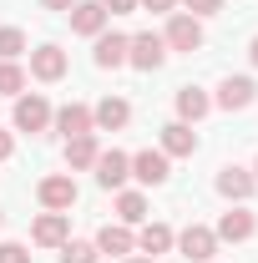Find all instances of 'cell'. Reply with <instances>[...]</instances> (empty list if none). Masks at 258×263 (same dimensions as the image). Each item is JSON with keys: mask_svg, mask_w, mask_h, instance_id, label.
<instances>
[{"mask_svg": "<svg viewBox=\"0 0 258 263\" xmlns=\"http://www.w3.org/2000/svg\"><path fill=\"white\" fill-rule=\"evenodd\" d=\"M106 5V15H132L137 10V0H101Z\"/></svg>", "mask_w": 258, "mask_h": 263, "instance_id": "obj_30", "label": "cell"}, {"mask_svg": "<svg viewBox=\"0 0 258 263\" xmlns=\"http://www.w3.org/2000/svg\"><path fill=\"white\" fill-rule=\"evenodd\" d=\"M97 187H106V193H122L132 177V152H122V147H112V152H101L97 157Z\"/></svg>", "mask_w": 258, "mask_h": 263, "instance_id": "obj_7", "label": "cell"}, {"mask_svg": "<svg viewBox=\"0 0 258 263\" xmlns=\"http://www.w3.org/2000/svg\"><path fill=\"white\" fill-rule=\"evenodd\" d=\"M213 233H218V243H248V238L258 233V218L248 213V202H233L223 218H218Z\"/></svg>", "mask_w": 258, "mask_h": 263, "instance_id": "obj_11", "label": "cell"}, {"mask_svg": "<svg viewBox=\"0 0 258 263\" xmlns=\"http://www.w3.org/2000/svg\"><path fill=\"white\" fill-rule=\"evenodd\" d=\"M51 117H56V106L41 97V91H21L15 106H10V132L41 137V132H51Z\"/></svg>", "mask_w": 258, "mask_h": 263, "instance_id": "obj_1", "label": "cell"}, {"mask_svg": "<svg viewBox=\"0 0 258 263\" xmlns=\"http://www.w3.org/2000/svg\"><path fill=\"white\" fill-rule=\"evenodd\" d=\"M157 152H167V157H193L197 152V132L188 127V122H167L157 137Z\"/></svg>", "mask_w": 258, "mask_h": 263, "instance_id": "obj_19", "label": "cell"}, {"mask_svg": "<svg viewBox=\"0 0 258 263\" xmlns=\"http://www.w3.org/2000/svg\"><path fill=\"white\" fill-rule=\"evenodd\" d=\"M213 187H218V197H223V202H248V197L258 193V177H253V167L228 162V167H218Z\"/></svg>", "mask_w": 258, "mask_h": 263, "instance_id": "obj_6", "label": "cell"}, {"mask_svg": "<svg viewBox=\"0 0 258 263\" xmlns=\"http://www.w3.org/2000/svg\"><path fill=\"white\" fill-rule=\"evenodd\" d=\"M71 238V213H41L31 223V243L35 248H61Z\"/></svg>", "mask_w": 258, "mask_h": 263, "instance_id": "obj_14", "label": "cell"}, {"mask_svg": "<svg viewBox=\"0 0 258 263\" xmlns=\"http://www.w3.org/2000/svg\"><path fill=\"white\" fill-rule=\"evenodd\" d=\"M172 253H182L188 263H213V253H218V233L208 228V223H188V228L177 233Z\"/></svg>", "mask_w": 258, "mask_h": 263, "instance_id": "obj_4", "label": "cell"}, {"mask_svg": "<svg viewBox=\"0 0 258 263\" xmlns=\"http://www.w3.org/2000/svg\"><path fill=\"white\" fill-rule=\"evenodd\" d=\"M0 263H31V248H26V243H10V238H5V243H0Z\"/></svg>", "mask_w": 258, "mask_h": 263, "instance_id": "obj_27", "label": "cell"}, {"mask_svg": "<svg viewBox=\"0 0 258 263\" xmlns=\"http://www.w3.org/2000/svg\"><path fill=\"white\" fill-rule=\"evenodd\" d=\"M76 197L81 193H76V177H71V172H51V177L35 182V202H41L46 213H71Z\"/></svg>", "mask_w": 258, "mask_h": 263, "instance_id": "obj_3", "label": "cell"}, {"mask_svg": "<svg viewBox=\"0 0 258 263\" xmlns=\"http://www.w3.org/2000/svg\"><path fill=\"white\" fill-rule=\"evenodd\" d=\"M253 101H258V81H253V76H223L213 106H223V111H248Z\"/></svg>", "mask_w": 258, "mask_h": 263, "instance_id": "obj_8", "label": "cell"}, {"mask_svg": "<svg viewBox=\"0 0 258 263\" xmlns=\"http://www.w3.org/2000/svg\"><path fill=\"white\" fill-rule=\"evenodd\" d=\"M10 157H15V132L0 127V162H10Z\"/></svg>", "mask_w": 258, "mask_h": 263, "instance_id": "obj_29", "label": "cell"}, {"mask_svg": "<svg viewBox=\"0 0 258 263\" xmlns=\"http://www.w3.org/2000/svg\"><path fill=\"white\" fill-rule=\"evenodd\" d=\"M162 41H167V51H188V56H193V51H202V41H208V35H202V21H197V15L172 10V15H167V26H162Z\"/></svg>", "mask_w": 258, "mask_h": 263, "instance_id": "obj_2", "label": "cell"}, {"mask_svg": "<svg viewBox=\"0 0 258 263\" xmlns=\"http://www.w3.org/2000/svg\"><path fill=\"white\" fill-rule=\"evenodd\" d=\"M97 243H86V238H66L61 243V263H97Z\"/></svg>", "mask_w": 258, "mask_h": 263, "instance_id": "obj_25", "label": "cell"}, {"mask_svg": "<svg viewBox=\"0 0 258 263\" xmlns=\"http://www.w3.org/2000/svg\"><path fill=\"white\" fill-rule=\"evenodd\" d=\"M147 213H152V208H147V193H142V187H122V193H117V223L142 228Z\"/></svg>", "mask_w": 258, "mask_h": 263, "instance_id": "obj_21", "label": "cell"}, {"mask_svg": "<svg viewBox=\"0 0 258 263\" xmlns=\"http://www.w3.org/2000/svg\"><path fill=\"white\" fill-rule=\"evenodd\" d=\"M41 5H46V10H61V15H66V10H71L76 0H41Z\"/></svg>", "mask_w": 258, "mask_h": 263, "instance_id": "obj_31", "label": "cell"}, {"mask_svg": "<svg viewBox=\"0 0 258 263\" xmlns=\"http://www.w3.org/2000/svg\"><path fill=\"white\" fill-rule=\"evenodd\" d=\"M122 263H157V258H147V253H132V258H122Z\"/></svg>", "mask_w": 258, "mask_h": 263, "instance_id": "obj_33", "label": "cell"}, {"mask_svg": "<svg viewBox=\"0 0 258 263\" xmlns=\"http://www.w3.org/2000/svg\"><path fill=\"white\" fill-rule=\"evenodd\" d=\"M127 122H132V101L127 97H101L91 106V127L97 132H122Z\"/></svg>", "mask_w": 258, "mask_h": 263, "instance_id": "obj_16", "label": "cell"}, {"mask_svg": "<svg viewBox=\"0 0 258 263\" xmlns=\"http://www.w3.org/2000/svg\"><path fill=\"white\" fill-rule=\"evenodd\" d=\"M253 177H258V162H253Z\"/></svg>", "mask_w": 258, "mask_h": 263, "instance_id": "obj_34", "label": "cell"}, {"mask_svg": "<svg viewBox=\"0 0 258 263\" xmlns=\"http://www.w3.org/2000/svg\"><path fill=\"white\" fill-rule=\"evenodd\" d=\"M162 61H167V41H162V31H142V35H132V46H127V66H137V71H157Z\"/></svg>", "mask_w": 258, "mask_h": 263, "instance_id": "obj_9", "label": "cell"}, {"mask_svg": "<svg viewBox=\"0 0 258 263\" xmlns=\"http://www.w3.org/2000/svg\"><path fill=\"white\" fill-rule=\"evenodd\" d=\"M91 243H97V253H106V258L122 263V258H132V253H137V228H127V223H106Z\"/></svg>", "mask_w": 258, "mask_h": 263, "instance_id": "obj_13", "label": "cell"}, {"mask_svg": "<svg viewBox=\"0 0 258 263\" xmlns=\"http://www.w3.org/2000/svg\"><path fill=\"white\" fill-rule=\"evenodd\" d=\"M172 243H177V233H172V223H142L137 228V253H147V258H162V253H172Z\"/></svg>", "mask_w": 258, "mask_h": 263, "instance_id": "obj_17", "label": "cell"}, {"mask_svg": "<svg viewBox=\"0 0 258 263\" xmlns=\"http://www.w3.org/2000/svg\"><path fill=\"white\" fill-rule=\"evenodd\" d=\"M177 5H188V15H197V21H202V15H218L228 0H177Z\"/></svg>", "mask_w": 258, "mask_h": 263, "instance_id": "obj_26", "label": "cell"}, {"mask_svg": "<svg viewBox=\"0 0 258 263\" xmlns=\"http://www.w3.org/2000/svg\"><path fill=\"white\" fill-rule=\"evenodd\" d=\"M97 157H101L97 132H86V137H71V142H66V167H71V172H91Z\"/></svg>", "mask_w": 258, "mask_h": 263, "instance_id": "obj_22", "label": "cell"}, {"mask_svg": "<svg viewBox=\"0 0 258 263\" xmlns=\"http://www.w3.org/2000/svg\"><path fill=\"white\" fill-rule=\"evenodd\" d=\"M66 21H71V31H76V35H91V41L112 26V15H106L101 0H76V5L66 10Z\"/></svg>", "mask_w": 258, "mask_h": 263, "instance_id": "obj_12", "label": "cell"}, {"mask_svg": "<svg viewBox=\"0 0 258 263\" xmlns=\"http://www.w3.org/2000/svg\"><path fill=\"white\" fill-rule=\"evenodd\" d=\"M137 10H152V15H172L177 0H137Z\"/></svg>", "mask_w": 258, "mask_h": 263, "instance_id": "obj_28", "label": "cell"}, {"mask_svg": "<svg viewBox=\"0 0 258 263\" xmlns=\"http://www.w3.org/2000/svg\"><path fill=\"white\" fill-rule=\"evenodd\" d=\"M26 86H31V76H26V66L21 61H0V97H21V91H26Z\"/></svg>", "mask_w": 258, "mask_h": 263, "instance_id": "obj_23", "label": "cell"}, {"mask_svg": "<svg viewBox=\"0 0 258 263\" xmlns=\"http://www.w3.org/2000/svg\"><path fill=\"white\" fill-rule=\"evenodd\" d=\"M127 46H132V35L101 31V35H97V51H91V61H97L101 71H117V66H127Z\"/></svg>", "mask_w": 258, "mask_h": 263, "instance_id": "obj_18", "label": "cell"}, {"mask_svg": "<svg viewBox=\"0 0 258 263\" xmlns=\"http://www.w3.org/2000/svg\"><path fill=\"white\" fill-rule=\"evenodd\" d=\"M26 51H31V41L21 26H0V61H21Z\"/></svg>", "mask_w": 258, "mask_h": 263, "instance_id": "obj_24", "label": "cell"}, {"mask_svg": "<svg viewBox=\"0 0 258 263\" xmlns=\"http://www.w3.org/2000/svg\"><path fill=\"white\" fill-rule=\"evenodd\" d=\"M66 71H71V56H66L56 41H46V46H35L31 51V81H46V86H56V81H66Z\"/></svg>", "mask_w": 258, "mask_h": 263, "instance_id": "obj_5", "label": "cell"}, {"mask_svg": "<svg viewBox=\"0 0 258 263\" xmlns=\"http://www.w3.org/2000/svg\"><path fill=\"white\" fill-rule=\"evenodd\" d=\"M132 177H137L142 187H162V182L172 177V157H167V152H157V147L132 152Z\"/></svg>", "mask_w": 258, "mask_h": 263, "instance_id": "obj_10", "label": "cell"}, {"mask_svg": "<svg viewBox=\"0 0 258 263\" xmlns=\"http://www.w3.org/2000/svg\"><path fill=\"white\" fill-rule=\"evenodd\" d=\"M172 106H177V122L197 127V122L213 111V97H208L202 86H177V101H172Z\"/></svg>", "mask_w": 258, "mask_h": 263, "instance_id": "obj_20", "label": "cell"}, {"mask_svg": "<svg viewBox=\"0 0 258 263\" xmlns=\"http://www.w3.org/2000/svg\"><path fill=\"white\" fill-rule=\"evenodd\" d=\"M248 61L258 66V35H253V41H248Z\"/></svg>", "mask_w": 258, "mask_h": 263, "instance_id": "obj_32", "label": "cell"}, {"mask_svg": "<svg viewBox=\"0 0 258 263\" xmlns=\"http://www.w3.org/2000/svg\"><path fill=\"white\" fill-rule=\"evenodd\" d=\"M51 127L61 132L66 142H71V137H86V132H97V127H91V106H86V101H66V106H56Z\"/></svg>", "mask_w": 258, "mask_h": 263, "instance_id": "obj_15", "label": "cell"}, {"mask_svg": "<svg viewBox=\"0 0 258 263\" xmlns=\"http://www.w3.org/2000/svg\"><path fill=\"white\" fill-rule=\"evenodd\" d=\"M0 223H5V213H0Z\"/></svg>", "mask_w": 258, "mask_h": 263, "instance_id": "obj_35", "label": "cell"}]
</instances>
